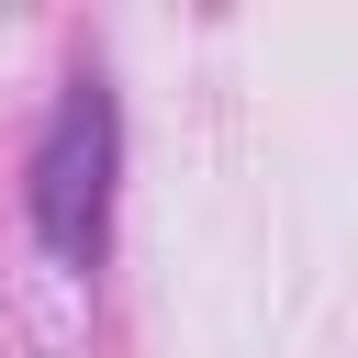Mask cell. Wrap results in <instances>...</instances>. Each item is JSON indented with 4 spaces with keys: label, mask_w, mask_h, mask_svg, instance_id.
<instances>
[{
    "label": "cell",
    "mask_w": 358,
    "mask_h": 358,
    "mask_svg": "<svg viewBox=\"0 0 358 358\" xmlns=\"http://www.w3.org/2000/svg\"><path fill=\"white\" fill-rule=\"evenodd\" d=\"M112 179H123V112H112V78L78 67L34 134V179H22V213L45 235L56 268H101L112 246Z\"/></svg>",
    "instance_id": "obj_1"
}]
</instances>
